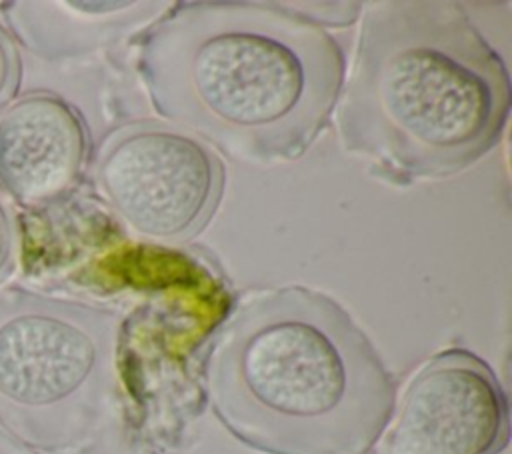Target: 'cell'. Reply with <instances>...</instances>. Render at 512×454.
<instances>
[{"label": "cell", "instance_id": "cell-1", "mask_svg": "<svg viewBox=\"0 0 512 454\" xmlns=\"http://www.w3.org/2000/svg\"><path fill=\"white\" fill-rule=\"evenodd\" d=\"M152 108L234 160L300 158L328 126L346 60L316 22L268 2H178L138 38Z\"/></svg>", "mask_w": 512, "mask_h": 454}, {"label": "cell", "instance_id": "cell-10", "mask_svg": "<svg viewBox=\"0 0 512 454\" xmlns=\"http://www.w3.org/2000/svg\"><path fill=\"white\" fill-rule=\"evenodd\" d=\"M18 230L10 206L0 194V284L8 280L16 268Z\"/></svg>", "mask_w": 512, "mask_h": 454}, {"label": "cell", "instance_id": "cell-8", "mask_svg": "<svg viewBox=\"0 0 512 454\" xmlns=\"http://www.w3.org/2000/svg\"><path fill=\"white\" fill-rule=\"evenodd\" d=\"M142 2H10L2 14L10 32L44 58L86 52L136 20Z\"/></svg>", "mask_w": 512, "mask_h": 454}, {"label": "cell", "instance_id": "cell-6", "mask_svg": "<svg viewBox=\"0 0 512 454\" xmlns=\"http://www.w3.org/2000/svg\"><path fill=\"white\" fill-rule=\"evenodd\" d=\"M506 438L508 406L494 372L454 348L410 378L374 454H496Z\"/></svg>", "mask_w": 512, "mask_h": 454}, {"label": "cell", "instance_id": "cell-2", "mask_svg": "<svg viewBox=\"0 0 512 454\" xmlns=\"http://www.w3.org/2000/svg\"><path fill=\"white\" fill-rule=\"evenodd\" d=\"M204 382L224 428L262 454H364L394 404L364 332L332 298L300 286L238 304L210 344Z\"/></svg>", "mask_w": 512, "mask_h": 454}, {"label": "cell", "instance_id": "cell-5", "mask_svg": "<svg viewBox=\"0 0 512 454\" xmlns=\"http://www.w3.org/2000/svg\"><path fill=\"white\" fill-rule=\"evenodd\" d=\"M222 168L198 140L158 124H132L106 138L96 184L116 216L158 242H184L210 220Z\"/></svg>", "mask_w": 512, "mask_h": 454}, {"label": "cell", "instance_id": "cell-9", "mask_svg": "<svg viewBox=\"0 0 512 454\" xmlns=\"http://www.w3.org/2000/svg\"><path fill=\"white\" fill-rule=\"evenodd\" d=\"M22 82V56L14 36L0 24V112L18 96Z\"/></svg>", "mask_w": 512, "mask_h": 454}, {"label": "cell", "instance_id": "cell-4", "mask_svg": "<svg viewBox=\"0 0 512 454\" xmlns=\"http://www.w3.org/2000/svg\"><path fill=\"white\" fill-rule=\"evenodd\" d=\"M116 318L30 288H0V426L34 450L86 440L116 390Z\"/></svg>", "mask_w": 512, "mask_h": 454}, {"label": "cell", "instance_id": "cell-3", "mask_svg": "<svg viewBox=\"0 0 512 454\" xmlns=\"http://www.w3.org/2000/svg\"><path fill=\"white\" fill-rule=\"evenodd\" d=\"M336 106L344 148L412 184L458 174L498 144L510 78L458 4L380 2L362 16Z\"/></svg>", "mask_w": 512, "mask_h": 454}, {"label": "cell", "instance_id": "cell-7", "mask_svg": "<svg viewBox=\"0 0 512 454\" xmlns=\"http://www.w3.org/2000/svg\"><path fill=\"white\" fill-rule=\"evenodd\" d=\"M90 156L80 112L54 92L34 90L0 112V194L26 208L64 198Z\"/></svg>", "mask_w": 512, "mask_h": 454}, {"label": "cell", "instance_id": "cell-11", "mask_svg": "<svg viewBox=\"0 0 512 454\" xmlns=\"http://www.w3.org/2000/svg\"><path fill=\"white\" fill-rule=\"evenodd\" d=\"M0 454H38V450L26 446L0 426Z\"/></svg>", "mask_w": 512, "mask_h": 454}]
</instances>
